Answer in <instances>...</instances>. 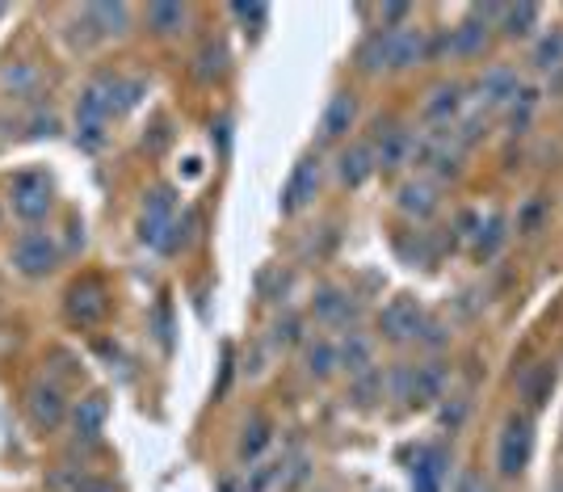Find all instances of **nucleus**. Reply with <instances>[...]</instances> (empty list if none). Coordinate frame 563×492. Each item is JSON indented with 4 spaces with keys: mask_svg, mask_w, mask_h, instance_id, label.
Masks as SVG:
<instances>
[{
    "mask_svg": "<svg viewBox=\"0 0 563 492\" xmlns=\"http://www.w3.org/2000/svg\"><path fill=\"white\" fill-rule=\"evenodd\" d=\"M114 89L118 72H97L80 85L76 114H71V140H76L80 152H101L106 140H110V122H118Z\"/></svg>",
    "mask_w": 563,
    "mask_h": 492,
    "instance_id": "nucleus-1",
    "label": "nucleus"
},
{
    "mask_svg": "<svg viewBox=\"0 0 563 492\" xmlns=\"http://www.w3.org/2000/svg\"><path fill=\"white\" fill-rule=\"evenodd\" d=\"M59 203L55 182L47 168H18L4 186V211L13 215L22 228H43Z\"/></svg>",
    "mask_w": 563,
    "mask_h": 492,
    "instance_id": "nucleus-2",
    "label": "nucleus"
},
{
    "mask_svg": "<svg viewBox=\"0 0 563 492\" xmlns=\"http://www.w3.org/2000/svg\"><path fill=\"white\" fill-rule=\"evenodd\" d=\"M64 265V244L47 228H22L9 240V270L25 282H47Z\"/></svg>",
    "mask_w": 563,
    "mask_h": 492,
    "instance_id": "nucleus-3",
    "label": "nucleus"
},
{
    "mask_svg": "<svg viewBox=\"0 0 563 492\" xmlns=\"http://www.w3.org/2000/svg\"><path fill=\"white\" fill-rule=\"evenodd\" d=\"M110 286L97 278V274H85V278L68 282V291H64V320L71 328H80V332H93L110 320Z\"/></svg>",
    "mask_w": 563,
    "mask_h": 492,
    "instance_id": "nucleus-4",
    "label": "nucleus"
},
{
    "mask_svg": "<svg viewBox=\"0 0 563 492\" xmlns=\"http://www.w3.org/2000/svg\"><path fill=\"white\" fill-rule=\"evenodd\" d=\"M25 422L34 425L38 434H51V429H59V425H68V413H71V400L64 392V383L59 379H34L30 387H25Z\"/></svg>",
    "mask_w": 563,
    "mask_h": 492,
    "instance_id": "nucleus-5",
    "label": "nucleus"
},
{
    "mask_svg": "<svg viewBox=\"0 0 563 492\" xmlns=\"http://www.w3.org/2000/svg\"><path fill=\"white\" fill-rule=\"evenodd\" d=\"M530 459H534V422L526 413H514L500 425V438H496V471L505 480H517L530 468Z\"/></svg>",
    "mask_w": 563,
    "mask_h": 492,
    "instance_id": "nucleus-6",
    "label": "nucleus"
},
{
    "mask_svg": "<svg viewBox=\"0 0 563 492\" xmlns=\"http://www.w3.org/2000/svg\"><path fill=\"white\" fill-rule=\"evenodd\" d=\"M324 186V164H320V152H303L295 168H290V177H286V186H282V198H278V211L282 215H299L307 211L311 203H316V194Z\"/></svg>",
    "mask_w": 563,
    "mask_h": 492,
    "instance_id": "nucleus-7",
    "label": "nucleus"
},
{
    "mask_svg": "<svg viewBox=\"0 0 563 492\" xmlns=\"http://www.w3.org/2000/svg\"><path fill=\"white\" fill-rule=\"evenodd\" d=\"M424 325H429V316H424V307L417 304L412 295H396L391 304L378 311V332H383V341H391V346L421 341Z\"/></svg>",
    "mask_w": 563,
    "mask_h": 492,
    "instance_id": "nucleus-8",
    "label": "nucleus"
},
{
    "mask_svg": "<svg viewBox=\"0 0 563 492\" xmlns=\"http://www.w3.org/2000/svg\"><path fill=\"white\" fill-rule=\"evenodd\" d=\"M442 387H446V371L438 362L399 367L396 375H391V392L404 404H433V400H442Z\"/></svg>",
    "mask_w": 563,
    "mask_h": 492,
    "instance_id": "nucleus-9",
    "label": "nucleus"
},
{
    "mask_svg": "<svg viewBox=\"0 0 563 492\" xmlns=\"http://www.w3.org/2000/svg\"><path fill=\"white\" fill-rule=\"evenodd\" d=\"M106 425H110V396H106V392H89V396L71 400L68 429H71V438H76L80 446L101 442Z\"/></svg>",
    "mask_w": 563,
    "mask_h": 492,
    "instance_id": "nucleus-10",
    "label": "nucleus"
},
{
    "mask_svg": "<svg viewBox=\"0 0 563 492\" xmlns=\"http://www.w3.org/2000/svg\"><path fill=\"white\" fill-rule=\"evenodd\" d=\"M173 223H177V189L156 186L152 194H147V203H143L140 240H143V244H152V249H161Z\"/></svg>",
    "mask_w": 563,
    "mask_h": 492,
    "instance_id": "nucleus-11",
    "label": "nucleus"
},
{
    "mask_svg": "<svg viewBox=\"0 0 563 492\" xmlns=\"http://www.w3.org/2000/svg\"><path fill=\"white\" fill-rule=\"evenodd\" d=\"M424 59H429V30L412 22L387 30V72H408Z\"/></svg>",
    "mask_w": 563,
    "mask_h": 492,
    "instance_id": "nucleus-12",
    "label": "nucleus"
},
{
    "mask_svg": "<svg viewBox=\"0 0 563 492\" xmlns=\"http://www.w3.org/2000/svg\"><path fill=\"white\" fill-rule=\"evenodd\" d=\"M43 85H47V76H43V68H38L34 59H9V64L0 68V97L13 101V106L38 101V97H43Z\"/></svg>",
    "mask_w": 563,
    "mask_h": 492,
    "instance_id": "nucleus-13",
    "label": "nucleus"
},
{
    "mask_svg": "<svg viewBox=\"0 0 563 492\" xmlns=\"http://www.w3.org/2000/svg\"><path fill=\"white\" fill-rule=\"evenodd\" d=\"M357 114H362L357 94H353V89H336V94L329 97V106H324V114H320V143L350 140V131L357 127Z\"/></svg>",
    "mask_w": 563,
    "mask_h": 492,
    "instance_id": "nucleus-14",
    "label": "nucleus"
},
{
    "mask_svg": "<svg viewBox=\"0 0 563 492\" xmlns=\"http://www.w3.org/2000/svg\"><path fill=\"white\" fill-rule=\"evenodd\" d=\"M311 311H316V320L324 328H345L357 325V316H362V307L353 299L350 291H341V286H320L316 291V299H311Z\"/></svg>",
    "mask_w": 563,
    "mask_h": 492,
    "instance_id": "nucleus-15",
    "label": "nucleus"
},
{
    "mask_svg": "<svg viewBox=\"0 0 563 492\" xmlns=\"http://www.w3.org/2000/svg\"><path fill=\"white\" fill-rule=\"evenodd\" d=\"M85 18H89L97 39H101V43H110V39H126V34H131V25H135V9H131V4H122V0H97V4H85Z\"/></svg>",
    "mask_w": 563,
    "mask_h": 492,
    "instance_id": "nucleus-16",
    "label": "nucleus"
},
{
    "mask_svg": "<svg viewBox=\"0 0 563 492\" xmlns=\"http://www.w3.org/2000/svg\"><path fill=\"white\" fill-rule=\"evenodd\" d=\"M375 164L378 173H396L399 164H412V152H417V135L408 127H378L375 140Z\"/></svg>",
    "mask_w": 563,
    "mask_h": 492,
    "instance_id": "nucleus-17",
    "label": "nucleus"
},
{
    "mask_svg": "<svg viewBox=\"0 0 563 492\" xmlns=\"http://www.w3.org/2000/svg\"><path fill=\"white\" fill-rule=\"evenodd\" d=\"M378 173V164H375V143L371 140H362V143H345L341 147V156H336V182L341 186H366L371 177Z\"/></svg>",
    "mask_w": 563,
    "mask_h": 492,
    "instance_id": "nucleus-18",
    "label": "nucleus"
},
{
    "mask_svg": "<svg viewBox=\"0 0 563 492\" xmlns=\"http://www.w3.org/2000/svg\"><path fill=\"white\" fill-rule=\"evenodd\" d=\"M450 455L442 446H421L412 459V492H446Z\"/></svg>",
    "mask_w": 563,
    "mask_h": 492,
    "instance_id": "nucleus-19",
    "label": "nucleus"
},
{
    "mask_svg": "<svg viewBox=\"0 0 563 492\" xmlns=\"http://www.w3.org/2000/svg\"><path fill=\"white\" fill-rule=\"evenodd\" d=\"M467 89L459 85V80H442V85H433L429 97H424L421 106V118L424 122H433V127H450L454 118L463 114V106H467Z\"/></svg>",
    "mask_w": 563,
    "mask_h": 492,
    "instance_id": "nucleus-20",
    "label": "nucleus"
},
{
    "mask_svg": "<svg viewBox=\"0 0 563 492\" xmlns=\"http://www.w3.org/2000/svg\"><path fill=\"white\" fill-rule=\"evenodd\" d=\"M396 207L408 215V219L424 223L429 215L442 207V198H438V182H433V177H408V182L396 189Z\"/></svg>",
    "mask_w": 563,
    "mask_h": 492,
    "instance_id": "nucleus-21",
    "label": "nucleus"
},
{
    "mask_svg": "<svg viewBox=\"0 0 563 492\" xmlns=\"http://www.w3.org/2000/svg\"><path fill=\"white\" fill-rule=\"evenodd\" d=\"M336 367H341L350 379L371 375V371H375V341L362 337L357 328H350V332L336 341Z\"/></svg>",
    "mask_w": 563,
    "mask_h": 492,
    "instance_id": "nucleus-22",
    "label": "nucleus"
},
{
    "mask_svg": "<svg viewBox=\"0 0 563 492\" xmlns=\"http://www.w3.org/2000/svg\"><path fill=\"white\" fill-rule=\"evenodd\" d=\"M189 18H194V9L189 4H177V0H156V4H147L143 9V22H147V30L156 34V39H181L186 34Z\"/></svg>",
    "mask_w": 563,
    "mask_h": 492,
    "instance_id": "nucleus-23",
    "label": "nucleus"
},
{
    "mask_svg": "<svg viewBox=\"0 0 563 492\" xmlns=\"http://www.w3.org/2000/svg\"><path fill=\"white\" fill-rule=\"evenodd\" d=\"M517 94H521V76L514 68H488L484 72V80H479V101L488 106V110H505V106H514Z\"/></svg>",
    "mask_w": 563,
    "mask_h": 492,
    "instance_id": "nucleus-24",
    "label": "nucleus"
},
{
    "mask_svg": "<svg viewBox=\"0 0 563 492\" xmlns=\"http://www.w3.org/2000/svg\"><path fill=\"white\" fill-rule=\"evenodd\" d=\"M269 446H274V425H269V417H261V413H257V417H249V422H244V429H240L235 459L253 468V463H261V459H265V450H269Z\"/></svg>",
    "mask_w": 563,
    "mask_h": 492,
    "instance_id": "nucleus-25",
    "label": "nucleus"
},
{
    "mask_svg": "<svg viewBox=\"0 0 563 492\" xmlns=\"http://www.w3.org/2000/svg\"><path fill=\"white\" fill-rule=\"evenodd\" d=\"M303 371H307V379H316V383H324V379H332L341 371V367H336V341H332V337L303 341Z\"/></svg>",
    "mask_w": 563,
    "mask_h": 492,
    "instance_id": "nucleus-26",
    "label": "nucleus"
},
{
    "mask_svg": "<svg viewBox=\"0 0 563 492\" xmlns=\"http://www.w3.org/2000/svg\"><path fill=\"white\" fill-rule=\"evenodd\" d=\"M521 400L530 404V408H542L547 400H551V392H555V367L551 362H539V367H530L526 375H521Z\"/></svg>",
    "mask_w": 563,
    "mask_h": 492,
    "instance_id": "nucleus-27",
    "label": "nucleus"
},
{
    "mask_svg": "<svg viewBox=\"0 0 563 492\" xmlns=\"http://www.w3.org/2000/svg\"><path fill=\"white\" fill-rule=\"evenodd\" d=\"M357 72H366V76H383L387 72V30H371L366 39H362V47H357Z\"/></svg>",
    "mask_w": 563,
    "mask_h": 492,
    "instance_id": "nucleus-28",
    "label": "nucleus"
},
{
    "mask_svg": "<svg viewBox=\"0 0 563 492\" xmlns=\"http://www.w3.org/2000/svg\"><path fill=\"white\" fill-rule=\"evenodd\" d=\"M505 240H509L505 215H488V219H479V228H475V236H471V249H475V258H493Z\"/></svg>",
    "mask_w": 563,
    "mask_h": 492,
    "instance_id": "nucleus-29",
    "label": "nucleus"
},
{
    "mask_svg": "<svg viewBox=\"0 0 563 492\" xmlns=\"http://www.w3.org/2000/svg\"><path fill=\"white\" fill-rule=\"evenodd\" d=\"M282 468H286V455H282V459H261V463L249 468V475H244V484H240V489L244 492H278L282 489Z\"/></svg>",
    "mask_w": 563,
    "mask_h": 492,
    "instance_id": "nucleus-30",
    "label": "nucleus"
},
{
    "mask_svg": "<svg viewBox=\"0 0 563 492\" xmlns=\"http://www.w3.org/2000/svg\"><path fill=\"white\" fill-rule=\"evenodd\" d=\"M542 9L539 4H514V9H500V34L505 39H526L534 25H539Z\"/></svg>",
    "mask_w": 563,
    "mask_h": 492,
    "instance_id": "nucleus-31",
    "label": "nucleus"
},
{
    "mask_svg": "<svg viewBox=\"0 0 563 492\" xmlns=\"http://www.w3.org/2000/svg\"><path fill=\"white\" fill-rule=\"evenodd\" d=\"M534 68L539 72H563V25H555L551 34H542L534 47Z\"/></svg>",
    "mask_w": 563,
    "mask_h": 492,
    "instance_id": "nucleus-32",
    "label": "nucleus"
},
{
    "mask_svg": "<svg viewBox=\"0 0 563 492\" xmlns=\"http://www.w3.org/2000/svg\"><path fill=\"white\" fill-rule=\"evenodd\" d=\"M228 72V47L223 43H207V47L198 51V59H194V76L198 80H214V76H223Z\"/></svg>",
    "mask_w": 563,
    "mask_h": 492,
    "instance_id": "nucleus-33",
    "label": "nucleus"
},
{
    "mask_svg": "<svg viewBox=\"0 0 563 492\" xmlns=\"http://www.w3.org/2000/svg\"><path fill=\"white\" fill-rule=\"evenodd\" d=\"M51 489L55 492H106V484L93 480L89 471H80V468H59L55 475H51Z\"/></svg>",
    "mask_w": 563,
    "mask_h": 492,
    "instance_id": "nucleus-34",
    "label": "nucleus"
},
{
    "mask_svg": "<svg viewBox=\"0 0 563 492\" xmlns=\"http://www.w3.org/2000/svg\"><path fill=\"white\" fill-rule=\"evenodd\" d=\"M101 39L93 34V25H89V18H85V9H76L68 18V47L71 51H89V47H97Z\"/></svg>",
    "mask_w": 563,
    "mask_h": 492,
    "instance_id": "nucleus-35",
    "label": "nucleus"
},
{
    "mask_svg": "<svg viewBox=\"0 0 563 492\" xmlns=\"http://www.w3.org/2000/svg\"><path fill=\"white\" fill-rule=\"evenodd\" d=\"M232 18L244 25V34L261 39V30L269 25V9L265 4H232Z\"/></svg>",
    "mask_w": 563,
    "mask_h": 492,
    "instance_id": "nucleus-36",
    "label": "nucleus"
},
{
    "mask_svg": "<svg viewBox=\"0 0 563 492\" xmlns=\"http://www.w3.org/2000/svg\"><path fill=\"white\" fill-rule=\"evenodd\" d=\"M299 320L295 316H286V320H278L274 325V346H282V350H290V346H303V332H299Z\"/></svg>",
    "mask_w": 563,
    "mask_h": 492,
    "instance_id": "nucleus-37",
    "label": "nucleus"
},
{
    "mask_svg": "<svg viewBox=\"0 0 563 492\" xmlns=\"http://www.w3.org/2000/svg\"><path fill=\"white\" fill-rule=\"evenodd\" d=\"M25 127H30V131H25L30 140H43V135H59V118L51 114V110H38V114L30 118Z\"/></svg>",
    "mask_w": 563,
    "mask_h": 492,
    "instance_id": "nucleus-38",
    "label": "nucleus"
},
{
    "mask_svg": "<svg viewBox=\"0 0 563 492\" xmlns=\"http://www.w3.org/2000/svg\"><path fill=\"white\" fill-rule=\"evenodd\" d=\"M85 244H89V236H85V219L68 211V244H64V258H68V253H85Z\"/></svg>",
    "mask_w": 563,
    "mask_h": 492,
    "instance_id": "nucleus-39",
    "label": "nucleus"
},
{
    "mask_svg": "<svg viewBox=\"0 0 563 492\" xmlns=\"http://www.w3.org/2000/svg\"><path fill=\"white\" fill-rule=\"evenodd\" d=\"M454 492H493V484H488L479 471H463L459 484H454Z\"/></svg>",
    "mask_w": 563,
    "mask_h": 492,
    "instance_id": "nucleus-40",
    "label": "nucleus"
},
{
    "mask_svg": "<svg viewBox=\"0 0 563 492\" xmlns=\"http://www.w3.org/2000/svg\"><path fill=\"white\" fill-rule=\"evenodd\" d=\"M463 417H467V400H454V404H446V413H442V422H446L450 429H459Z\"/></svg>",
    "mask_w": 563,
    "mask_h": 492,
    "instance_id": "nucleus-41",
    "label": "nucleus"
},
{
    "mask_svg": "<svg viewBox=\"0 0 563 492\" xmlns=\"http://www.w3.org/2000/svg\"><path fill=\"white\" fill-rule=\"evenodd\" d=\"M539 219H542V203H530V207H526V215H521V223H517V228H521V232H534V228H539Z\"/></svg>",
    "mask_w": 563,
    "mask_h": 492,
    "instance_id": "nucleus-42",
    "label": "nucleus"
},
{
    "mask_svg": "<svg viewBox=\"0 0 563 492\" xmlns=\"http://www.w3.org/2000/svg\"><path fill=\"white\" fill-rule=\"evenodd\" d=\"M219 492H244V489H240V480H223V484H219Z\"/></svg>",
    "mask_w": 563,
    "mask_h": 492,
    "instance_id": "nucleus-43",
    "label": "nucleus"
},
{
    "mask_svg": "<svg viewBox=\"0 0 563 492\" xmlns=\"http://www.w3.org/2000/svg\"><path fill=\"white\" fill-rule=\"evenodd\" d=\"M0 18H9V4H0Z\"/></svg>",
    "mask_w": 563,
    "mask_h": 492,
    "instance_id": "nucleus-44",
    "label": "nucleus"
},
{
    "mask_svg": "<svg viewBox=\"0 0 563 492\" xmlns=\"http://www.w3.org/2000/svg\"><path fill=\"white\" fill-rule=\"evenodd\" d=\"M4 215H9V211H4V203H0V219H4Z\"/></svg>",
    "mask_w": 563,
    "mask_h": 492,
    "instance_id": "nucleus-45",
    "label": "nucleus"
}]
</instances>
